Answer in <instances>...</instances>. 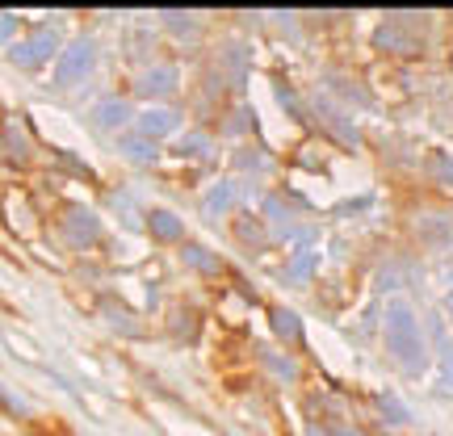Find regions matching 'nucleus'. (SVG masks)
Returning <instances> with one entry per match:
<instances>
[{
	"label": "nucleus",
	"instance_id": "nucleus-1",
	"mask_svg": "<svg viewBox=\"0 0 453 436\" xmlns=\"http://www.w3.org/2000/svg\"><path fill=\"white\" fill-rule=\"evenodd\" d=\"M59 231H64V240L72 248H93L101 240V218L93 210H84V206H64L59 210Z\"/></svg>",
	"mask_w": 453,
	"mask_h": 436
},
{
	"label": "nucleus",
	"instance_id": "nucleus-2",
	"mask_svg": "<svg viewBox=\"0 0 453 436\" xmlns=\"http://www.w3.org/2000/svg\"><path fill=\"white\" fill-rule=\"evenodd\" d=\"M147 235L160 243V248H180V243L189 240L185 218H180L177 210H168V206H151V210H147Z\"/></svg>",
	"mask_w": 453,
	"mask_h": 436
},
{
	"label": "nucleus",
	"instance_id": "nucleus-3",
	"mask_svg": "<svg viewBox=\"0 0 453 436\" xmlns=\"http://www.w3.org/2000/svg\"><path fill=\"white\" fill-rule=\"evenodd\" d=\"M265 319H269V332H273L286 348H303V340H307V332H303V319L294 315L290 307H281V302H269L265 307Z\"/></svg>",
	"mask_w": 453,
	"mask_h": 436
},
{
	"label": "nucleus",
	"instance_id": "nucleus-4",
	"mask_svg": "<svg viewBox=\"0 0 453 436\" xmlns=\"http://www.w3.org/2000/svg\"><path fill=\"white\" fill-rule=\"evenodd\" d=\"M180 264H185V269H194V273H202V277H223L226 273V260L219 256L214 248L194 243V240L180 243Z\"/></svg>",
	"mask_w": 453,
	"mask_h": 436
},
{
	"label": "nucleus",
	"instance_id": "nucleus-5",
	"mask_svg": "<svg viewBox=\"0 0 453 436\" xmlns=\"http://www.w3.org/2000/svg\"><path fill=\"white\" fill-rule=\"evenodd\" d=\"M231 235H235L240 243H248V252H252V256H257L260 248H265V240H269L265 223L252 218V214H235V218H231Z\"/></svg>",
	"mask_w": 453,
	"mask_h": 436
},
{
	"label": "nucleus",
	"instance_id": "nucleus-6",
	"mask_svg": "<svg viewBox=\"0 0 453 436\" xmlns=\"http://www.w3.org/2000/svg\"><path fill=\"white\" fill-rule=\"evenodd\" d=\"M168 319H177V324H173V332H177V336L185 340V336H189V324L197 319V307H189V302H173Z\"/></svg>",
	"mask_w": 453,
	"mask_h": 436
},
{
	"label": "nucleus",
	"instance_id": "nucleus-7",
	"mask_svg": "<svg viewBox=\"0 0 453 436\" xmlns=\"http://www.w3.org/2000/svg\"><path fill=\"white\" fill-rule=\"evenodd\" d=\"M428 168H433V172H437V177H445V180H453V160H445V156H428Z\"/></svg>",
	"mask_w": 453,
	"mask_h": 436
},
{
	"label": "nucleus",
	"instance_id": "nucleus-8",
	"mask_svg": "<svg viewBox=\"0 0 453 436\" xmlns=\"http://www.w3.org/2000/svg\"><path fill=\"white\" fill-rule=\"evenodd\" d=\"M0 126H4V118H0Z\"/></svg>",
	"mask_w": 453,
	"mask_h": 436
}]
</instances>
